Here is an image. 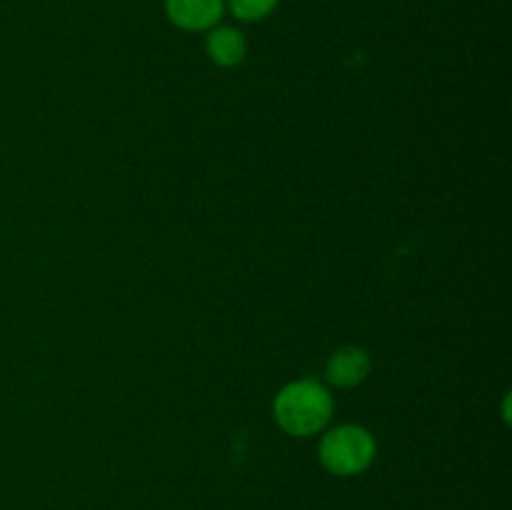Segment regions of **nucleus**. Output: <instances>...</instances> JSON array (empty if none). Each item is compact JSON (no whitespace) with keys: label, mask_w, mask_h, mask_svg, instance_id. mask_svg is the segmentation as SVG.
I'll list each match as a JSON object with an SVG mask.
<instances>
[{"label":"nucleus","mask_w":512,"mask_h":510,"mask_svg":"<svg viewBox=\"0 0 512 510\" xmlns=\"http://www.w3.org/2000/svg\"><path fill=\"white\" fill-rule=\"evenodd\" d=\"M273 415L288 435L310 438L333 418V395L315 380H295L275 395Z\"/></svg>","instance_id":"1"},{"label":"nucleus","mask_w":512,"mask_h":510,"mask_svg":"<svg viewBox=\"0 0 512 510\" xmlns=\"http://www.w3.org/2000/svg\"><path fill=\"white\" fill-rule=\"evenodd\" d=\"M378 455V443L363 425H338L323 435L318 458L328 473L338 478H353L365 473Z\"/></svg>","instance_id":"2"},{"label":"nucleus","mask_w":512,"mask_h":510,"mask_svg":"<svg viewBox=\"0 0 512 510\" xmlns=\"http://www.w3.org/2000/svg\"><path fill=\"white\" fill-rule=\"evenodd\" d=\"M165 15L175 28L185 33H208L220 25L225 13V0H165Z\"/></svg>","instance_id":"3"},{"label":"nucleus","mask_w":512,"mask_h":510,"mask_svg":"<svg viewBox=\"0 0 512 510\" xmlns=\"http://www.w3.org/2000/svg\"><path fill=\"white\" fill-rule=\"evenodd\" d=\"M370 373V355L358 345H345L330 355L325 365V375L338 388H355L363 383Z\"/></svg>","instance_id":"4"},{"label":"nucleus","mask_w":512,"mask_h":510,"mask_svg":"<svg viewBox=\"0 0 512 510\" xmlns=\"http://www.w3.org/2000/svg\"><path fill=\"white\" fill-rule=\"evenodd\" d=\"M205 53L220 68H235L248 55V40L233 25H215L205 38Z\"/></svg>","instance_id":"5"},{"label":"nucleus","mask_w":512,"mask_h":510,"mask_svg":"<svg viewBox=\"0 0 512 510\" xmlns=\"http://www.w3.org/2000/svg\"><path fill=\"white\" fill-rule=\"evenodd\" d=\"M280 0H225V10L243 23H260L275 13Z\"/></svg>","instance_id":"6"}]
</instances>
